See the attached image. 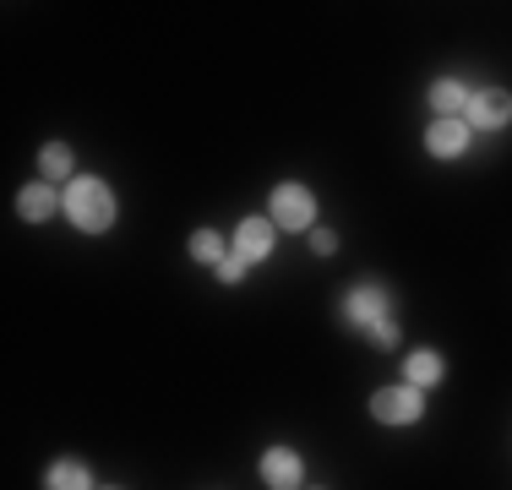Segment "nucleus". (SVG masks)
<instances>
[{
  "label": "nucleus",
  "instance_id": "obj_1",
  "mask_svg": "<svg viewBox=\"0 0 512 490\" xmlns=\"http://www.w3.org/2000/svg\"><path fill=\"white\" fill-rule=\"evenodd\" d=\"M66 218L77 229H88V235H104L109 224H115V196H109L104 180H71L66 191Z\"/></svg>",
  "mask_w": 512,
  "mask_h": 490
},
{
  "label": "nucleus",
  "instance_id": "obj_2",
  "mask_svg": "<svg viewBox=\"0 0 512 490\" xmlns=\"http://www.w3.org/2000/svg\"><path fill=\"white\" fill-rule=\"evenodd\" d=\"M371 414L382 425H414L425 414V398H420V387H382L371 398Z\"/></svg>",
  "mask_w": 512,
  "mask_h": 490
},
{
  "label": "nucleus",
  "instance_id": "obj_3",
  "mask_svg": "<svg viewBox=\"0 0 512 490\" xmlns=\"http://www.w3.org/2000/svg\"><path fill=\"white\" fill-rule=\"evenodd\" d=\"M316 218V196L306 186H278L273 191V224L278 229H311Z\"/></svg>",
  "mask_w": 512,
  "mask_h": 490
},
{
  "label": "nucleus",
  "instance_id": "obj_4",
  "mask_svg": "<svg viewBox=\"0 0 512 490\" xmlns=\"http://www.w3.org/2000/svg\"><path fill=\"white\" fill-rule=\"evenodd\" d=\"M344 322H355V327H382V322H387V294L376 289V284L349 289V294H344Z\"/></svg>",
  "mask_w": 512,
  "mask_h": 490
},
{
  "label": "nucleus",
  "instance_id": "obj_5",
  "mask_svg": "<svg viewBox=\"0 0 512 490\" xmlns=\"http://www.w3.org/2000/svg\"><path fill=\"white\" fill-rule=\"evenodd\" d=\"M469 120H474L480 131H502L507 120H512V93H502V88L474 93V98H469Z\"/></svg>",
  "mask_w": 512,
  "mask_h": 490
},
{
  "label": "nucleus",
  "instance_id": "obj_6",
  "mask_svg": "<svg viewBox=\"0 0 512 490\" xmlns=\"http://www.w3.org/2000/svg\"><path fill=\"white\" fill-rule=\"evenodd\" d=\"M267 251H273V224H267V218H246L240 235H235V256L251 267V262H262Z\"/></svg>",
  "mask_w": 512,
  "mask_h": 490
},
{
  "label": "nucleus",
  "instance_id": "obj_7",
  "mask_svg": "<svg viewBox=\"0 0 512 490\" xmlns=\"http://www.w3.org/2000/svg\"><path fill=\"white\" fill-rule=\"evenodd\" d=\"M300 474H306V469H300V458L289 447H273L262 458V480L273 485V490H300Z\"/></svg>",
  "mask_w": 512,
  "mask_h": 490
},
{
  "label": "nucleus",
  "instance_id": "obj_8",
  "mask_svg": "<svg viewBox=\"0 0 512 490\" xmlns=\"http://www.w3.org/2000/svg\"><path fill=\"white\" fill-rule=\"evenodd\" d=\"M425 147H431L436 158H458L463 147H469V120H436V126L425 131Z\"/></svg>",
  "mask_w": 512,
  "mask_h": 490
},
{
  "label": "nucleus",
  "instance_id": "obj_9",
  "mask_svg": "<svg viewBox=\"0 0 512 490\" xmlns=\"http://www.w3.org/2000/svg\"><path fill=\"white\" fill-rule=\"evenodd\" d=\"M55 207H60V202H55L50 186H28V191L17 196V213L28 218V224H44V218H55Z\"/></svg>",
  "mask_w": 512,
  "mask_h": 490
},
{
  "label": "nucleus",
  "instance_id": "obj_10",
  "mask_svg": "<svg viewBox=\"0 0 512 490\" xmlns=\"http://www.w3.org/2000/svg\"><path fill=\"white\" fill-rule=\"evenodd\" d=\"M431 104L442 109V120H458V109L469 104V88H463V82H453V77H442L431 88Z\"/></svg>",
  "mask_w": 512,
  "mask_h": 490
},
{
  "label": "nucleus",
  "instance_id": "obj_11",
  "mask_svg": "<svg viewBox=\"0 0 512 490\" xmlns=\"http://www.w3.org/2000/svg\"><path fill=\"white\" fill-rule=\"evenodd\" d=\"M436 382H442V360L431 349L409 354V387H436Z\"/></svg>",
  "mask_w": 512,
  "mask_h": 490
},
{
  "label": "nucleus",
  "instance_id": "obj_12",
  "mask_svg": "<svg viewBox=\"0 0 512 490\" xmlns=\"http://www.w3.org/2000/svg\"><path fill=\"white\" fill-rule=\"evenodd\" d=\"M191 256H197L202 267H218L224 262V240H218L213 229H197V235H191Z\"/></svg>",
  "mask_w": 512,
  "mask_h": 490
},
{
  "label": "nucleus",
  "instance_id": "obj_13",
  "mask_svg": "<svg viewBox=\"0 0 512 490\" xmlns=\"http://www.w3.org/2000/svg\"><path fill=\"white\" fill-rule=\"evenodd\" d=\"M93 480H88V469L82 463H55L50 469V490H88Z\"/></svg>",
  "mask_w": 512,
  "mask_h": 490
},
{
  "label": "nucleus",
  "instance_id": "obj_14",
  "mask_svg": "<svg viewBox=\"0 0 512 490\" xmlns=\"http://www.w3.org/2000/svg\"><path fill=\"white\" fill-rule=\"evenodd\" d=\"M39 169H44L50 180H66V175H71V153H66L60 142H50V147L39 153Z\"/></svg>",
  "mask_w": 512,
  "mask_h": 490
},
{
  "label": "nucleus",
  "instance_id": "obj_15",
  "mask_svg": "<svg viewBox=\"0 0 512 490\" xmlns=\"http://www.w3.org/2000/svg\"><path fill=\"white\" fill-rule=\"evenodd\" d=\"M240 273H246L240 256H224V262H218V278H224V284H240Z\"/></svg>",
  "mask_w": 512,
  "mask_h": 490
},
{
  "label": "nucleus",
  "instance_id": "obj_16",
  "mask_svg": "<svg viewBox=\"0 0 512 490\" xmlns=\"http://www.w3.org/2000/svg\"><path fill=\"white\" fill-rule=\"evenodd\" d=\"M311 251H316V256H333V251H338V240L327 235V229H316V235H311Z\"/></svg>",
  "mask_w": 512,
  "mask_h": 490
},
{
  "label": "nucleus",
  "instance_id": "obj_17",
  "mask_svg": "<svg viewBox=\"0 0 512 490\" xmlns=\"http://www.w3.org/2000/svg\"><path fill=\"white\" fill-rule=\"evenodd\" d=\"M371 338L382 343V349H393V343H398V327H393V322H382V327H371Z\"/></svg>",
  "mask_w": 512,
  "mask_h": 490
}]
</instances>
